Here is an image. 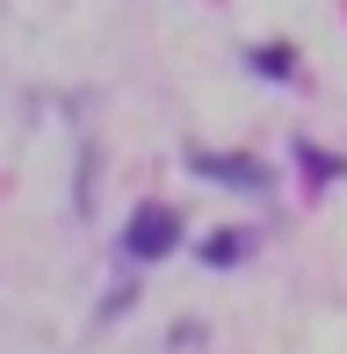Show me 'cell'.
Listing matches in <instances>:
<instances>
[{"label": "cell", "instance_id": "6da1fadb", "mask_svg": "<svg viewBox=\"0 0 347 354\" xmlns=\"http://www.w3.org/2000/svg\"><path fill=\"white\" fill-rule=\"evenodd\" d=\"M174 246H181V217H174L167 203L131 210V224H123V253H131V261H167Z\"/></svg>", "mask_w": 347, "mask_h": 354}, {"label": "cell", "instance_id": "7a4b0ae2", "mask_svg": "<svg viewBox=\"0 0 347 354\" xmlns=\"http://www.w3.org/2000/svg\"><path fill=\"white\" fill-rule=\"evenodd\" d=\"M196 174H210L217 188H261V159H239V152H196Z\"/></svg>", "mask_w": 347, "mask_h": 354}, {"label": "cell", "instance_id": "3957f363", "mask_svg": "<svg viewBox=\"0 0 347 354\" xmlns=\"http://www.w3.org/2000/svg\"><path fill=\"white\" fill-rule=\"evenodd\" d=\"M203 261H210V268H239V261H246V232H239V224H225L217 239H203Z\"/></svg>", "mask_w": 347, "mask_h": 354}, {"label": "cell", "instance_id": "277c9868", "mask_svg": "<svg viewBox=\"0 0 347 354\" xmlns=\"http://www.w3.org/2000/svg\"><path fill=\"white\" fill-rule=\"evenodd\" d=\"M246 66H254V73H268V80H297L290 44H254V51H246Z\"/></svg>", "mask_w": 347, "mask_h": 354}]
</instances>
